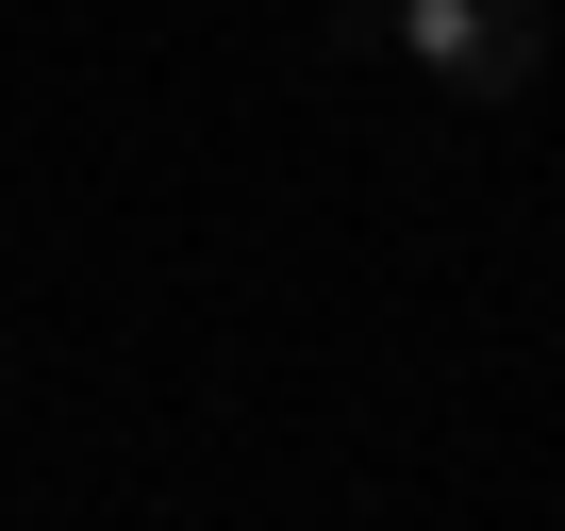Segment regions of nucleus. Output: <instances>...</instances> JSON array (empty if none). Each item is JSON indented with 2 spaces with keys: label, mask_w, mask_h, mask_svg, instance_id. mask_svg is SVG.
Masks as SVG:
<instances>
[{
  "label": "nucleus",
  "mask_w": 565,
  "mask_h": 531,
  "mask_svg": "<svg viewBox=\"0 0 565 531\" xmlns=\"http://www.w3.org/2000/svg\"><path fill=\"white\" fill-rule=\"evenodd\" d=\"M333 67H416L449 117H482V100H515L548 67V0H350Z\"/></svg>",
  "instance_id": "1"
}]
</instances>
